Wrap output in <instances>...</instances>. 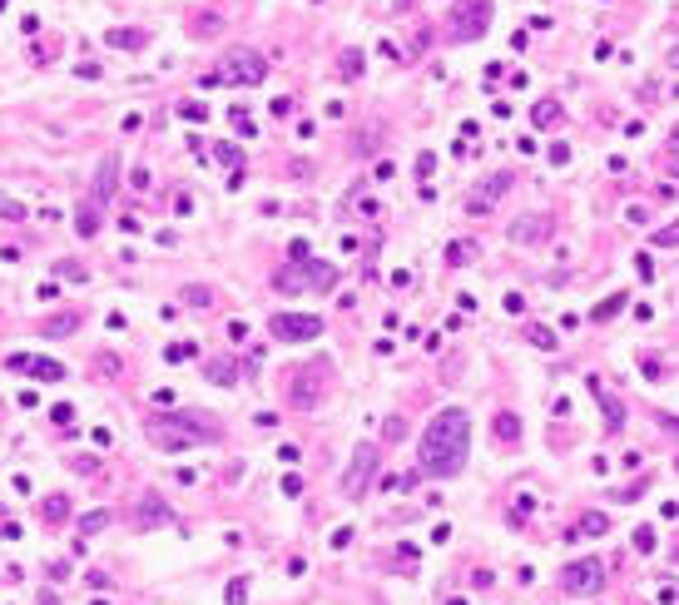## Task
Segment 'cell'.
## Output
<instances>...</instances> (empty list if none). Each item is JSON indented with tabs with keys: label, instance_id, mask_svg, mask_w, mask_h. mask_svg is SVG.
Returning <instances> with one entry per match:
<instances>
[{
	"label": "cell",
	"instance_id": "6da1fadb",
	"mask_svg": "<svg viewBox=\"0 0 679 605\" xmlns=\"http://www.w3.org/2000/svg\"><path fill=\"white\" fill-rule=\"evenodd\" d=\"M466 447H471V417L461 407L436 412L427 422V432H421V471L427 476H461Z\"/></svg>",
	"mask_w": 679,
	"mask_h": 605
},
{
	"label": "cell",
	"instance_id": "7a4b0ae2",
	"mask_svg": "<svg viewBox=\"0 0 679 605\" xmlns=\"http://www.w3.org/2000/svg\"><path fill=\"white\" fill-rule=\"evenodd\" d=\"M447 35L452 40H481L491 25V0H456V10L447 15Z\"/></svg>",
	"mask_w": 679,
	"mask_h": 605
},
{
	"label": "cell",
	"instance_id": "3957f363",
	"mask_svg": "<svg viewBox=\"0 0 679 605\" xmlns=\"http://www.w3.org/2000/svg\"><path fill=\"white\" fill-rule=\"evenodd\" d=\"M268 332H273V343H308L323 332V318H312V312H273Z\"/></svg>",
	"mask_w": 679,
	"mask_h": 605
},
{
	"label": "cell",
	"instance_id": "277c9868",
	"mask_svg": "<svg viewBox=\"0 0 679 605\" xmlns=\"http://www.w3.org/2000/svg\"><path fill=\"white\" fill-rule=\"evenodd\" d=\"M372 476H377V447H372V442H362V447L352 452V467L343 471V491L357 502V496H367Z\"/></svg>",
	"mask_w": 679,
	"mask_h": 605
},
{
	"label": "cell",
	"instance_id": "5b68a950",
	"mask_svg": "<svg viewBox=\"0 0 679 605\" xmlns=\"http://www.w3.org/2000/svg\"><path fill=\"white\" fill-rule=\"evenodd\" d=\"M223 79H233V85H263L268 79V60L258 50H233L223 60Z\"/></svg>",
	"mask_w": 679,
	"mask_h": 605
},
{
	"label": "cell",
	"instance_id": "8992f818",
	"mask_svg": "<svg viewBox=\"0 0 679 605\" xmlns=\"http://www.w3.org/2000/svg\"><path fill=\"white\" fill-rule=\"evenodd\" d=\"M600 580H605V560H595V556H585V560H570V566L560 571V586H565L570 595L600 591Z\"/></svg>",
	"mask_w": 679,
	"mask_h": 605
},
{
	"label": "cell",
	"instance_id": "52a82bcc",
	"mask_svg": "<svg viewBox=\"0 0 679 605\" xmlns=\"http://www.w3.org/2000/svg\"><path fill=\"white\" fill-rule=\"evenodd\" d=\"M5 367H10V372H30V378H45V382H60V378H65V362H55V358H25V352H15Z\"/></svg>",
	"mask_w": 679,
	"mask_h": 605
},
{
	"label": "cell",
	"instance_id": "ba28073f",
	"mask_svg": "<svg viewBox=\"0 0 679 605\" xmlns=\"http://www.w3.org/2000/svg\"><path fill=\"white\" fill-rule=\"evenodd\" d=\"M590 397H595L600 412H605V432H620V427H625V402L610 397V392L600 387V378H590Z\"/></svg>",
	"mask_w": 679,
	"mask_h": 605
},
{
	"label": "cell",
	"instance_id": "9c48e42d",
	"mask_svg": "<svg viewBox=\"0 0 679 605\" xmlns=\"http://www.w3.org/2000/svg\"><path fill=\"white\" fill-rule=\"evenodd\" d=\"M511 184H516L511 174H491V179H486V189H481V194H471V203H466V208H471V214H486V208H491L506 189H511Z\"/></svg>",
	"mask_w": 679,
	"mask_h": 605
},
{
	"label": "cell",
	"instance_id": "30bf717a",
	"mask_svg": "<svg viewBox=\"0 0 679 605\" xmlns=\"http://www.w3.org/2000/svg\"><path fill=\"white\" fill-rule=\"evenodd\" d=\"M317 372H323V367H303V372H298V387H293V407H312L317 397H323V387H312Z\"/></svg>",
	"mask_w": 679,
	"mask_h": 605
},
{
	"label": "cell",
	"instance_id": "8fae6325",
	"mask_svg": "<svg viewBox=\"0 0 679 605\" xmlns=\"http://www.w3.org/2000/svg\"><path fill=\"white\" fill-rule=\"evenodd\" d=\"M114 174H119L114 154H110V159H99V179H95V203H104V199L114 194Z\"/></svg>",
	"mask_w": 679,
	"mask_h": 605
},
{
	"label": "cell",
	"instance_id": "7c38bea8",
	"mask_svg": "<svg viewBox=\"0 0 679 605\" xmlns=\"http://www.w3.org/2000/svg\"><path fill=\"white\" fill-rule=\"evenodd\" d=\"M75 328H79L75 312H60V318H45V323H40V332H45V338H65V332H75Z\"/></svg>",
	"mask_w": 679,
	"mask_h": 605
},
{
	"label": "cell",
	"instance_id": "4fadbf2b",
	"mask_svg": "<svg viewBox=\"0 0 679 605\" xmlns=\"http://www.w3.org/2000/svg\"><path fill=\"white\" fill-rule=\"evenodd\" d=\"M203 372H208V382H219V387H233V382H238V367H233L228 358H219V362H208Z\"/></svg>",
	"mask_w": 679,
	"mask_h": 605
},
{
	"label": "cell",
	"instance_id": "5bb4252c",
	"mask_svg": "<svg viewBox=\"0 0 679 605\" xmlns=\"http://www.w3.org/2000/svg\"><path fill=\"white\" fill-rule=\"evenodd\" d=\"M471 258H476V243H471V238H456V243H447V263H452V268H466Z\"/></svg>",
	"mask_w": 679,
	"mask_h": 605
},
{
	"label": "cell",
	"instance_id": "9a60e30c",
	"mask_svg": "<svg viewBox=\"0 0 679 605\" xmlns=\"http://www.w3.org/2000/svg\"><path fill=\"white\" fill-rule=\"evenodd\" d=\"M188 30H194L199 40H214V35L223 30V20H219L214 10H203V15H194V25H188Z\"/></svg>",
	"mask_w": 679,
	"mask_h": 605
},
{
	"label": "cell",
	"instance_id": "2e32d148",
	"mask_svg": "<svg viewBox=\"0 0 679 605\" xmlns=\"http://www.w3.org/2000/svg\"><path fill=\"white\" fill-rule=\"evenodd\" d=\"M530 119H536L541 129H550V124H560V104H556V99H541L536 110H530Z\"/></svg>",
	"mask_w": 679,
	"mask_h": 605
},
{
	"label": "cell",
	"instance_id": "e0dca14e",
	"mask_svg": "<svg viewBox=\"0 0 679 605\" xmlns=\"http://www.w3.org/2000/svg\"><path fill=\"white\" fill-rule=\"evenodd\" d=\"M541 234H545V219H521V223H511V243H516V238H521V243H526V238H541Z\"/></svg>",
	"mask_w": 679,
	"mask_h": 605
},
{
	"label": "cell",
	"instance_id": "ac0fdd59",
	"mask_svg": "<svg viewBox=\"0 0 679 605\" xmlns=\"http://www.w3.org/2000/svg\"><path fill=\"white\" fill-rule=\"evenodd\" d=\"M625 303H630V293H610V298H605L595 312H590V318H595V323H610V318H615V312H620Z\"/></svg>",
	"mask_w": 679,
	"mask_h": 605
},
{
	"label": "cell",
	"instance_id": "d6986e66",
	"mask_svg": "<svg viewBox=\"0 0 679 605\" xmlns=\"http://www.w3.org/2000/svg\"><path fill=\"white\" fill-rule=\"evenodd\" d=\"M526 343H530V347H541V352H550V347H556V332L541 328V323H530V328H526Z\"/></svg>",
	"mask_w": 679,
	"mask_h": 605
},
{
	"label": "cell",
	"instance_id": "ffe728a7",
	"mask_svg": "<svg viewBox=\"0 0 679 605\" xmlns=\"http://www.w3.org/2000/svg\"><path fill=\"white\" fill-rule=\"evenodd\" d=\"M144 40H149L144 30H110V45H119V50H139Z\"/></svg>",
	"mask_w": 679,
	"mask_h": 605
},
{
	"label": "cell",
	"instance_id": "44dd1931",
	"mask_svg": "<svg viewBox=\"0 0 679 605\" xmlns=\"http://www.w3.org/2000/svg\"><path fill=\"white\" fill-rule=\"evenodd\" d=\"M308 278H312V288H332L337 283V268L332 263H308Z\"/></svg>",
	"mask_w": 679,
	"mask_h": 605
},
{
	"label": "cell",
	"instance_id": "7402d4cb",
	"mask_svg": "<svg viewBox=\"0 0 679 605\" xmlns=\"http://www.w3.org/2000/svg\"><path fill=\"white\" fill-rule=\"evenodd\" d=\"M75 234H79V238H95V234H99V214H95V208H79Z\"/></svg>",
	"mask_w": 679,
	"mask_h": 605
},
{
	"label": "cell",
	"instance_id": "603a6c76",
	"mask_svg": "<svg viewBox=\"0 0 679 605\" xmlns=\"http://www.w3.org/2000/svg\"><path fill=\"white\" fill-rule=\"evenodd\" d=\"M496 436H501V442H516V436H521V422H516L511 412H501V417H496Z\"/></svg>",
	"mask_w": 679,
	"mask_h": 605
},
{
	"label": "cell",
	"instance_id": "cb8c5ba5",
	"mask_svg": "<svg viewBox=\"0 0 679 605\" xmlns=\"http://www.w3.org/2000/svg\"><path fill=\"white\" fill-rule=\"evenodd\" d=\"M110 526V511H90V516H79V536H95V531H104Z\"/></svg>",
	"mask_w": 679,
	"mask_h": 605
},
{
	"label": "cell",
	"instance_id": "d4e9b609",
	"mask_svg": "<svg viewBox=\"0 0 679 605\" xmlns=\"http://www.w3.org/2000/svg\"><path fill=\"white\" fill-rule=\"evenodd\" d=\"M337 75H343V79L362 75V50H343V65H337Z\"/></svg>",
	"mask_w": 679,
	"mask_h": 605
},
{
	"label": "cell",
	"instance_id": "484cf974",
	"mask_svg": "<svg viewBox=\"0 0 679 605\" xmlns=\"http://www.w3.org/2000/svg\"><path fill=\"white\" fill-rule=\"evenodd\" d=\"M70 516V496H45V521H65Z\"/></svg>",
	"mask_w": 679,
	"mask_h": 605
},
{
	"label": "cell",
	"instance_id": "4316f807",
	"mask_svg": "<svg viewBox=\"0 0 679 605\" xmlns=\"http://www.w3.org/2000/svg\"><path fill=\"white\" fill-rule=\"evenodd\" d=\"M580 531H585V536H605V531H610V521H605L600 511H590V516H580Z\"/></svg>",
	"mask_w": 679,
	"mask_h": 605
},
{
	"label": "cell",
	"instance_id": "83f0119b",
	"mask_svg": "<svg viewBox=\"0 0 679 605\" xmlns=\"http://www.w3.org/2000/svg\"><path fill=\"white\" fill-rule=\"evenodd\" d=\"M417 476H421V471H402V476H387L382 486H387V491H412V486H417Z\"/></svg>",
	"mask_w": 679,
	"mask_h": 605
},
{
	"label": "cell",
	"instance_id": "f1b7e54d",
	"mask_svg": "<svg viewBox=\"0 0 679 605\" xmlns=\"http://www.w3.org/2000/svg\"><path fill=\"white\" fill-rule=\"evenodd\" d=\"M139 521L149 526V521H169V511L164 506H154V496H144V506H139Z\"/></svg>",
	"mask_w": 679,
	"mask_h": 605
},
{
	"label": "cell",
	"instance_id": "f546056e",
	"mask_svg": "<svg viewBox=\"0 0 679 605\" xmlns=\"http://www.w3.org/2000/svg\"><path fill=\"white\" fill-rule=\"evenodd\" d=\"M194 352H199L194 343H174V347L164 352V358H169V362H188V358H194Z\"/></svg>",
	"mask_w": 679,
	"mask_h": 605
},
{
	"label": "cell",
	"instance_id": "4dcf8cb0",
	"mask_svg": "<svg viewBox=\"0 0 679 605\" xmlns=\"http://www.w3.org/2000/svg\"><path fill=\"white\" fill-rule=\"evenodd\" d=\"M634 551H640V556H650V551H654V531H650V526L634 531Z\"/></svg>",
	"mask_w": 679,
	"mask_h": 605
},
{
	"label": "cell",
	"instance_id": "1f68e13d",
	"mask_svg": "<svg viewBox=\"0 0 679 605\" xmlns=\"http://www.w3.org/2000/svg\"><path fill=\"white\" fill-rule=\"evenodd\" d=\"M288 254L298 258V263H308V258H312V243H308V238H293V243H288Z\"/></svg>",
	"mask_w": 679,
	"mask_h": 605
},
{
	"label": "cell",
	"instance_id": "d6a6232c",
	"mask_svg": "<svg viewBox=\"0 0 679 605\" xmlns=\"http://www.w3.org/2000/svg\"><path fill=\"white\" fill-rule=\"evenodd\" d=\"M208 298H214L208 288H184V303H194V308H208Z\"/></svg>",
	"mask_w": 679,
	"mask_h": 605
},
{
	"label": "cell",
	"instance_id": "836d02e7",
	"mask_svg": "<svg viewBox=\"0 0 679 605\" xmlns=\"http://www.w3.org/2000/svg\"><path fill=\"white\" fill-rule=\"evenodd\" d=\"M214 154H219V164H233V169H243V164H238V149H233V144H219Z\"/></svg>",
	"mask_w": 679,
	"mask_h": 605
},
{
	"label": "cell",
	"instance_id": "e575fe53",
	"mask_svg": "<svg viewBox=\"0 0 679 605\" xmlns=\"http://www.w3.org/2000/svg\"><path fill=\"white\" fill-rule=\"evenodd\" d=\"M382 432H387V442H402V436H407V422H402V417H392Z\"/></svg>",
	"mask_w": 679,
	"mask_h": 605
},
{
	"label": "cell",
	"instance_id": "d590c367",
	"mask_svg": "<svg viewBox=\"0 0 679 605\" xmlns=\"http://www.w3.org/2000/svg\"><path fill=\"white\" fill-rule=\"evenodd\" d=\"M654 243H660V248H674V243H679V223H674V228H660V234H654Z\"/></svg>",
	"mask_w": 679,
	"mask_h": 605
},
{
	"label": "cell",
	"instance_id": "8d00e7d4",
	"mask_svg": "<svg viewBox=\"0 0 679 605\" xmlns=\"http://www.w3.org/2000/svg\"><path fill=\"white\" fill-rule=\"evenodd\" d=\"M550 164H556V169L570 164V144H550Z\"/></svg>",
	"mask_w": 679,
	"mask_h": 605
},
{
	"label": "cell",
	"instance_id": "74e56055",
	"mask_svg": "<svg viewBox=\"0 0 679 605\" xmlns=\"http://www.w3.org/2000/svg\"><path fill=\"white\" fill-rule=\"evenodd\" d=\"M432 169H436V154H432V149H427V154H417V174H421V179H427Z\"/></svg>",
	"mask_w": 679,
	"mask_h": 605
},
{
	"label": "cell",
	"instance_id": "f35d334b",
	"mask_svg": "<svg viewBox=\"0 0 679 605\" xmlns=\"http://www.w3.org/2000/svg\"><path fill=\"white\" fill-rule=\"evenodd\" d=\"M50 417H55V422H60V427H70V422H75V407H70V402H60V407H55Z\"/></svg>",
	"mask_w": 679,
	"mask_h": 605
},
{
	"label": "cell",
	"instance_id": "ab89813d",
	"mask_svg": "<svg viewBox=\"0 0 679 605\" xmlns=\"http://www.w3.org/2000/svg\"><path fill=\"white\" fill-rule=\"evenodd\" d=\"M243 600H248V586H243V580H233V586H228V605H243Z\"/></svg>",
	"mask_w": 679,
	"mask_h": 605
},
{
	"label": "cell",
	"instance_id": "60d3db41",
	"mask_svg": "<svg viewBox=\"0 0 679 605\" xmlns=\"http://www.w3.org/2000/svg\"><path fill=\"white\" fill-rule=\"evenodd\" d=\"M268 110H273V119H288V114H293V99H273Z\"/></svg>",
	"mask_w": 679,
	"mask_h": 605
},
{
	"label": "cell",
	"instance_id": "b9f144b4",
	"mask_svg": "<svg viewBox=\"0 0 679 605\" xmlns=\"http://www.w3.org/2000/svg\"><path fill=\"white\" fill-rule=\"evenodd\" d=\"M179 114H184V119H199V124H203V114H208V110H203V104H179Z\"/></svg>",
	"mask_w": 679,
	"mask_h": 605
},
{
	"label": "cell",
	"instance_id": "7bdbcfd3",
	"mask_svg": "<svg viewBox=\"0 0 679 605\" xmlns=\"http://www.w3.org/2000/svg\"><path fill=\"white\" fill-rule=\"evenodd\" d=\"M233 124H238V134H248V139H253V119H248L243 110H233Z\"/></svg>",
	"mask_w": 679,
	"mask_h": 605
},
{
	"label": "cell",
	"instance_id": "ee69618b",
	"mask_svg": "<svg viewBox=\"0 0 679 605\" xmlns=\"http://www.w3.org/2000/svg\"><path fill=\"white\" fill-rule=\"evenodd\" d=\"M506 312H511V318H516V312H526V298H521V293H506Z\"/></svg>",
	"mask_w": 679,
	"mask_h": 605
},
{
	"label": "cell",
	"instance_id": "f6af8a7d",
	"mask_svg": "<svg viewBox=\"0 0 679 605\" xmlns=\"http://www.w3.org/2000/svg\"><path fill=\"white\" fill-rule=\"evenodd\" d=\"M640 491H645V482H634V486H625V491H615V502H634Z\"/></svg>",
	"mask_w": 679,
	"mask_h": 605
},
{
	"label": "cell",
	"instance_id": "bcb514c9",
	"mask_svg": "<svg viewBox=\"0 0 679 605\" xmlns=\"http://www.w3.org/2000/svg\"><path fill=\"white\" fill-rule=\"evenodd\" d=\"M645 378H650V382H660V378H665V367L654 362V358H645Z\"/></svg>",
	"mask_w": 679,
	"mask_h": 605
},
{
	"label": "cell",
	"instance_id": "7dc6e473",
	"mask_svg": "<svg viewBox=\"0 0 679 605\" xmlns=\"http://www.w3.org/2000/svg\"><path fill=\"white\" fill-rule=\"evenodd\" d=\"M303 491V476H283V496H298Z\"/></svg>",
	"mask_w": 679,
	"mask_h": 605
},
{
	"label": "cell",
	"instance_id": "c3c4849f",
	"mask_svg": "<svg viewBox=\"0 0 679 605\" xmlns=\"http://www.w3.org/2000/svg\"><path fill=\"white\" fill-rule=\"evenodd\" d=\"M347 541H352V526H337V531H332V546H337V551H343Z\"/></svg>",
	"mask_w": 679,
	"mask_h": 605
},
{
	"label": "cell",
	"instance_id": "681fc988",
	"mask_svg": "<svg viewBox=\"0 0 679 605\" xmlns=\"http://www.w3.org/2000/svg\"><path fill=\"white\" fill-rule=\"evenodd\" d=\"M129 184H134V189L144 194V189H149V169H134V174H129Z\"/></svg>",
	"mask_w": 679,
	"mask_h": 605
},
{
	"label": "cell",
	"instance_id": "f907efd6",
	"mask_svg": "<svg viewBox=\"0 0 679 605\" xmlns=\"http://www.w3.org/2000/svg\"><path fill=\"white\" fill-rule=\"evenodd\" d=\"M660 427H665V432H674V436H679V417H669V412H660Z\"/></svg>",
	"mask_w": 679,
	"mask_h": 605
},
{
	"label": "cell",
	"instance_id": "816d5d0a",
	"mask_svg": "<svg viewBox=\"0 0 679 605\" xmlns=\"http://www.w3.org/2000/svg\"><path fill=\"white\" fill-rule=\"evenodd\" d=\"M674 149H679V124H674Z\"/></svg>",
	"mask_w": 679,
	"mask_h": 605
},
{
	"label": "cell",
	"instance_id": "f5cc1de1",
	"mask_svg": "<svg viewBox=\"0 0 679 605\" xmlns=\"http://www.w3.org/2000/svg\"><path fill=\"white\" fill-rule=\"evenodd\" d=\"M397 5H402V10H407V5H412V0H397Z\"/></svg>",
	"mask_w": 679,
	"mask_h": 605
},
{
	"label": "cell",
	"instance_id": "db71d44e",
	"mask_svg": "<svg viewBox=\"0 0 679 605\" xmlns=\"http://www.w3.org/2000/svg\"><path fill=\"white\" fill-rule=\"evenodd\" d=\"M674 471H679V462H674Z\"/></svg>",
	"mask_w": 679,
	"mask_h": 605
}]
</instances>
